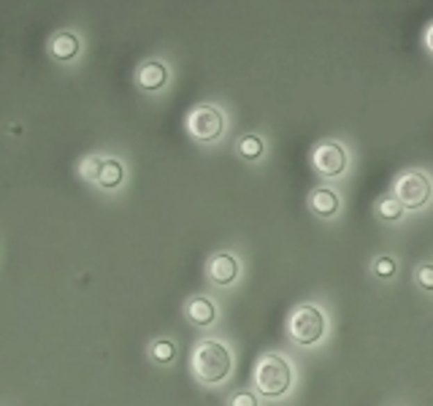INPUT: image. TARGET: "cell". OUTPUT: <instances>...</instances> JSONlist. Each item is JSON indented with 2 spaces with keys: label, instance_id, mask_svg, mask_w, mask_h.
Listing matches in <instances>:
<instances>
[{
  "label": "cell",
  "instance_id": "13",
  "mask_svg": "<svg viewBox=\"0 0 433 406\" xmlns=\"http://www.w3.org/2000/svg\"><path fill=\"white\" fill-rule=\"evenodd\" d=\"M238 154H241L244 160H257V157L263 154V141H260L257 136H244V138L238 141Z\"/></svg>",
  "mask_w": 433,
  "mask_h": 406
},
{
  "label": "cell",
  "instance_id": "14",
  "mask_svg": "<svg viewBox=\"0 0 433 406\" xmlns=\"http://www.w3.org/2000/svg\"><path fill=\"white\" fill-rule=\"evenodd\" d=\"M377 214H379L382 220H401L404 206L395 201V195H393V198H382V201L377 203Z\"/></svg>",
  "mask_w": 433,
  "mask_h": 406
},
{
  "label": "cell",
  "instance_id": "18",
  "mask_svg": "<svg viewBox=\"0 0 433 406\" xmlns=\"http://www.w3.org/2000/svg\"><path fill=\"white\" fill-rule=\"evenodd\" d=\"M374 274L382 277V279L393 277V274H395V260H393V257H379V260L374 263Z\"/></svg>",
  "mask_w": 433,
  "mask_h": 406
},
{
  "label": "cell",
  "instance_id": "1",
  "mask_svg": "<svg viewBox=\"0 0 433 406\" xmlns=\"http://www.w3.org/2000/svg\"><path fill=\"white\" fill-rule=\"evenodd\" d=\"M233 368L230 350L217 339H204L193 352V371L204 384H220L228 380Z\"/></svg>",
  "mask_w": 433,
  "mask_h": 406
},
{
  "label": "cell",
  "instance_id": "10",
  "mask_svg": "<svg viewBox=\"0 0 433 406\" xmlns=\"http://www.w3.org/2000/svg\"><path fill=\"white\" fill-rule=\"evenodd\" d=\"M165 79H168V71H165V65L157 63V60L144 63L141 71H138V84H141L144 90H160V87L165 84Z\"/></svg>",
  "mask_w": 433,
  "mask_h": 406
},
{
  "label": "cell",
  "instance_id": "3",
  "mask_svg": "<svg viewBox=\"0 0 433 406\" xmlns=\"http://www.w3.org/2000/svg\"><path fill=\"white\" fill-rule=\"evenodd\" d=\"M290 336L304 344V347H314L322 336H325V317L317 306H298L290 314Z\"/></svg>",
  "mask_w": 433,
  "mask_h": 406
},
{
  "label": "cell",
  "instance_id": "16",
  "mask_svg": "<svg viewBox=\"0 0 433 406\" xmlns=\"http://www.w3.org/2000/svg\"><path fill=\"white\" fill-rule=\"evenodd\" d=\"M101 165H103V160L101 157H87L84 163H81V177L84 179H95L98 181V177H101Z\"/></svg>",
  "mask_w": 433,
  "mask_h": 406
},
{
  "label": "cell",
  "instance_id": "20",
  "mask_svg": "<svg viewBox=\"0 0 433 406\" xmlns=\"http://www.w3.org/2000/svg\"><path fill=\"white\" fill-rule=\"evenodd\" d=\"M425 44H428V49L433 51V27L428 30V33H425Z\"/></svg>",
  "mask_w": 433,
  "mask_h": 406
},
{
  "label": "cell",
  "instance_id": "9",
  "mask_svg": "<svg viewBox=\"0 0 433 406\" xmlns=\"http://www.w3.org/2000/svg\"><path fill=\"white\" fill-rule=\"evenodd\" d=\"M309 206H311V211H314L317 217H333V214L338 211V195H336L333 190H328V187H320V190L311 193Z\"/></svg>",
  "mask_w": 433,
  "mask_h": 406
},
{
  "label": "cell",
  "instance_id": "4",
  "mask_svg": "<svg viewBox=\"0 0 433 406\" xmlns=\"http://www.w3.org/2000/svg\"><path fill=\"white\" fill-rule=\"evenodd\" d=\"M395 201L404 209H423L431 201V179L423 171H407L395 179Z\"/></svg>",
  "mask_w": 433,
  "mask_h": 406
},
{
  "label": "cell",
  "instance_id": "17",
  "mask_svg": "<svg viewBox=\"0 0 433 406\" xmlns=\"http://www.w3.org/2000/svg\"><path fill=\"white\" fill-rule=\"evenodd\" d=\"M417 284H420L423 290L433 293V266L431 263H425V266L417 268Z\"/></svg>",
  "mask_w": 433,
  "mask_h": 406
},
{
  "label": "cell",
  "instance_id": "6",
  "mask_svg": "<svg viewBox=\"0 0 433 406\" xmlns=\"http://www.w3.org/2000/svg\"><path fill=\"white\" fill-rule=\"evenodd\" d=\"M311 163H314V168H317L322 177H338V174H344V168H347V152H344L341 144L325 141V144H320V147L314 149Z\"/></svg>",
  "mask_w": 433,
  "mask_h": 406
},
{
  "label": "cell",
  "instance_id": "15",
  "mask_svg": "<svg viewBox=\"0 0 433 406\" xmlns=\"http://www.w3.org/2000/svg\"><path fill=\"white\" fill-rule=\"evenodd\" d=\"M152 357L157 360V363H171V360L177 357V347H174V341H168V339L154 341L152 344Z\"/></svg>",
  "mask_w": 433,
  "mask_h": 406
},
{
  "label": "cell",
  "instance_id": "7",
  "mask_svg": "<svg viewBox=\"0 0 433 406\" xmlns=\"http://www.w3.org/2000/svg\"><path fill=\"white\" fill-rule=\"evenodd\" d=\"M209 277L217 282V284H230L238 277V260L228 252H220L211 257L209 263Z\"/></svg>",
  "mask_w": 433,
  "mask_h": 406
},
{
  "label": "cell",
  "instance_id": "19",
  "mask_svg": "<svg viewBox=\"0 0 433 406\" xmlns=\"http://www.w3.org/2000/svg\"><path fill=\"white\" fill-rule=\"evenodd\" d=\"M228 406H257V398L252 396V393L244 390V393H236V396L228 401Z\"/></svg>",
  "mask_w": 433,
  "mask_h": 406
},
{
  "label": "cell",
  "instance_id": "5",
  "mask_svg": "<svg viewBox=\"0 0 433 406\" xmlns=\"http://www.w3.org/2000/svg\"><path fill=\"white\" fill-rule=\"evenodd\" d=\"M187 127H190V133L198 138V141H217L220 136H222V130H225V117H222V111L217 108V106H198L193 114H190V120H187Z\"/></svg>",
  "mask_w": 433,
  "mask_h": 406
},
{
  "label": "cell",
  "instance_id": "11",
  "mask_svg": "<svg viewBox=\"0 0 433 406\" xmlns=\"http://www.w3.org/2000/svg\"><path fill=\"white\" fill-rule=\"evenodd\" d=\"M49 51L51 57H57V60H71V57H76L79 51V38L74 33H57L51 38Z\"/></svg>",
  "mask_w": 433,
  "mask_h": 406
},
{
  "label": "cell",
  "instance_id": "8",
  "mask_svg": "<svg viewBox=\"0 0 433 406\" xmlns=\"http://www.w3.org/2000/svg\"><path fill=\"white\" fill-rule=\"evenodd\" d=\"M187 317H190V323H195L201 328L211 325L217 320V306L211 304L206 295H195V298L187 301Z\"/></svg>",
  "mask_w": 433,
  "mask_h": 406
},
{
  "label": "cell",
  "instance_id": "2",
  "mask_svg": "<svg viewBox=\"0 0 433 406\" xmlns=\"http://www.w3.org/2000/svg\"><path fill=\"white\" fill-rule=\"evenodd\" d=\"M255 384L263 398H281L293 387V366L277 352H268L257 360Z\"/></svg>",
  "mask_w": 433,
  "mask_h": 406
},
{
  "label": "cell",
  "instance_id": "12",
  "mask_svg": "<svg viewBox=\"0 0 433 406\" xmlns=\"http://www.w3.org/2000/svg\"><path fill=\"white\" fill-rule=\"evenodd\" d=\"M122 177H125V171H122V163H120V160H103L101 177H98V184H101V187L114 190V187H120Z\"/></svg>",
  "mask_w": 433,
  "mask_h": 406
}]
</instances>
